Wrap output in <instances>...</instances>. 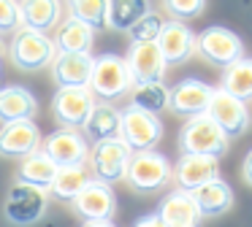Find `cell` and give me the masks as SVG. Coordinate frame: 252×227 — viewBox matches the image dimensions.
Listing matches in <instances>:
<instances>
[{"label":"cell","instance_id":"26","mask_svg":"<svg viewBox=\"0 0 252 227\" xmlns=\"http://www.w3.org/2000/svg\"><path fill=\"white\" fill-rule=\"evenodd\" d=\"M149 11V0H106V27L127 32Z\"/></svg>","mask_w":252,"mask_h":227},{"label":"cell","instance_id":"22","mask_svg":"<svg viewBox=\"0 0 252 227\" xmlns=\"http://www.w3.org/2000/svg\"><path fill=\"white\" fill-rule=\"evenodd\" d=\"M158 216L165 227H195L201 219L190 192H182V189H174L171 195H165V200L158 208Z\"/></svg>","mask_w":252,"mask_h":227},{"label":"cell","instance_id":"19","mask_svg":"<svg viewBox=\"0 0 252 227\" xmlns=\"http://www.w3.org/2000/svg\"><path fill=\"white\" fill-rule=\"evenodd\" d=\"M190 198L195 203L198 214L206 216V219H214V216H222L225 211H230V205H233V189L222 178H214V181H206L198 189H192Z\"/></svg>","mask_w":252,"mask_h":227},{"label":"cell","instance_id":"7","mask_svg":"<svg viewBox=\"0 0 252 227\" xmlns=\"http://www.w3.org/2000/svg\"><path fill=\"white\" fill-rule=\"evenodd\" d=\"M195 52L206 62L217 65V68H228L236 59L244 57V43H241V38L233 30L212 25L195 35Z\"/></svg>","mask_w":252,"mask_h":227},{"label":"cell","instance_id":"21","mask_svg":"<svg viewBox=\"0 0 252 227\" xmlns=\"http://www.w3.org/2000/svg\"><path fill=\"white\" fill-rule=\"evenodd\" d=\"M38 114V100L25 86H0V122H22V119H35Z\"/></svg>","mask_w":252,"mask_h":227},{"label":"cell","instance_id":"34","mask_svg":"<svg viewBox=\"0 0 252 227\" xmlns=\"http://www.w3.org/2000/svg\"><path fill=\"white\" fill-rule=\"evenodd\" d=\"M133 227H165V225L160 222L158 214H147V216H138V219L133 222Z\"/></svg>","mask_w":252,"mask_h":227},{"label":"cell","instance_id":"29","mask_svg":"<svg viewBox=\"0 0 252 227\" xmlns=\"http://www.w3.org/2000/svg\"><path fill=\"white\" fill-rule=\"evenodd\" d=\"M130 106L138 111H147L158 116L163 108H168V86L163 81L152 84H133L130 86Z\"/></svg>","mask_w":252,"mask_h":227},{"label":"cell","instance_id":"28","mask_svg":"<svg viewBox=\"0 0 252 227\" xmlns=\"http://www.w3.org/2000/svg\"><path fill=\"white\" fill-rule=\"evenodd\" d=\"M93 181L87 165H68V168H57L55 181L49 184V195H55L57 200H68L71 203L79 192L84 189V184Z\"/></svg>","mask_w":252,"mask_h":227},{"label":"cell","instance_id":"2","mask_svg":"<svg viewBox=\"0 0 252 227\" xmlns=\"http://www.w3.org/2000/svg\"><path fill=\"white\" fill-rule=\"evenodd\" d=\"M46 208H49V192L22 181H14L11 189L6 192V200H3V216L14 227L38 225L44 219Z\"/></svg>","mask_w":252,"mask_h":227},{"label":"cell","instance_id":"36","mask_svg":"<svg viewBox=\"0 0 252 227\" xmlns=\"http://www.w3.org/2000/svg\"><path fill=\"white\" fill-rule=\"evenodd\" d=\"M82 227H117L114 222H84Z\"/></svg>","mask_w":252,"mask_h":227},{"label":"cell","instance_id":"6","mask_svg":"<svg viewBox=\"0 0 252 227\" xmlns=\"http://www.w3.org/2000/svg\"><path fill=\"white\" fill-rule=\"evenodd\" d=\"M125 181L136 192H158L171 181V162L165 154L149 151H133L125 170Z\"/></svg>","mask_w":252,"mask_h":227},{"label":"cell","instance_id":"33","mask_svg":"<svg viewBox=\"0 0 252 227\" xmlns=\"http://www.w3.org/2000/svg\"><path fill=\"white\" fill-rule=\"evenodd\" d=\"M19 30V3L17 0H0V32Z\"/></svg>","mask_w":252,"mask_h":227},{"label":"cell","instance_id":"37","mask_svg":"<svg viewBox=\"0 0 252 227\" xmlns=\"http://www.w3.org/2000/svg\"><path fill=\"white\" fill-rule=\"evenodd\" d=\"M0 57H3V43H0Z\"/></svg>","mask_w":252,"mask_h":227},{"label":"cell","instance_id":"35","mask_svg":"<svg viewBox=\"0 0 252 227\" xmlns=\"http://www.w3.org/2000/svg\"><path fill=\"white\" fill-rule=\"evenodd\" d=\"M241 178H244V184H247V187L252 184V151L244 157V165H241Z\"/></svg>","mask_w":252,"mask_h":227},{"label":"cell","instance_id":"17","mask_svg":"<svg viewBox=\"0 0 252 227\" xmlns=\"http://www.w3.org/2000/svg\"><path fill=\"white\" fill-rule=\"evenodd\" d=\"M171 178L182 192H192L201 184L220 178V160L206 154H182L176 165H171Z\"/></svg>","mask_w":252,"mask_h":227},{"label":"cell","instance_id":"31","mask_svg":"<svg viewBox=\"0 0 252 227\" xmlns=\"http://www.w3.org/2000/svg\"><path fill=\"white\" fill-rule=\"evenodd\" d=\"M160 27H163V19H160L155 11H149V14H144L141 19L127 30V38H130V43H152L155 38H158Z\"/></svg>","mask_w":252,"mask_h":227},{"label":"cell","instance_id":"23","mask_svg":"<svg viewBox=\"0 0 252 227\" xmlns=\"http://www.w3.org/2000/svg\"><path fill=\"white\" fill-rule=\"evenodd\" d=\"M52 43H55L57 52L90 54V49H93V43H95V30H93L90 25H84V22L68 16L65 22H60V27H57V35L52 38Z\"/></svg>","mask_w":252,"mask_h":227},{"label":"cell","instance_id":"4","mask_svg":"<svg viewBox=\"0 0 252 227\" xmlns=\"http://www.w3.org/2000/svg\"><path fill=\"white\" fill-rule=\"evenodd\" d=\"M55 54H57V49L46 32L28 30V27L14 30V41L8 46V57H11L14 68L28 70V73L30 70H41L46 65H52Z\"/></svg>","mask_w":252,"mask_h":227},{"label":"cell","instance_id":"9","mask_svg":"<svg viewBox=\"0 0 252 227\" xmlns=\"http://www.w3.org/2000/svg\"><path fill=\"white\" fill-rule=\"evenodd\" d=\"M41 151L55 162L57 168L68 165H87L90 143L79 130L73 127H57L46 138H41Z\"/></svg>","mask_w":252,"mask_h":227},{"label":"cell","instance_id":"10","mask_svg":"<svg viewBox=\"0 0 252 227\" xmlns=\"http://www.w3.org/2000/svg\"><path fill=\"white\" fill-rule=\"evenodd\" d=\"M206 116L222 130L228 138H239L250 130V111H247V103L244 100H236L230 97L228 92L217 89L212 92V100L206 106Z\"/></svg>","mask_w":252,"mask_h":227},{"label":"cell","instance_id":"12","mask_svg":"<svg viewBox=\"0 0 252 227\" xmlns=\"http://www.w3.org/2000/svg\"><path fill=\"white\" fill-rule=\"evenodd\" d=\"M93 103H95V97L87 86H57L55 97H52V114H55L60 127L76 130L87 119Z\"/></svg>","mask_w":252,"mask_h":227},{"label":"cell","instance_id":"32","mask_svg":"<svg viewBox=\"0 0 252 227\" xmlns=\"http://www.w3.org/2000/svg\"><path fill=\"white\" fill-rule=\"evenodd\" d=\"M163 3H165V11H168L176 22L195 19V16H201L203 8H206V0H163Z\"/></svg>","mask_w":252,"mask_h":227},{"label":"cell","instance_id":"18","mask_svg":"<svg viewBox=\"0 0 252 227\" xmlns=\"http://www.w3.org/2000/svg\"><path fill=\"white\" fill-rule=\"evenodd\" d=\"M93 73V54L57 52L52 59V76L57 86H87Z\"/></svg>","mask_w":252,"mask_h":227},{"label":"cell","instance_id":"3","mask_svg":"<svg viewBox=\"0 0 252 227\" xmlns=\"http://www.w3.org/2000/svg\"><path fill=\"white\" fill-rule=\"evenodd\" d=\"M230 146V138L206 116L198 114L190 116L179 130V149L182 154H206V157H222Z\"/></svg>","mask_w":252,"mask_h":227},{"label":"cell","instance_id":"11","mask_svg":"<svg viewBox=\"0 0 252 227\" xmlns=\"http://www.w3.org/2000/svg\"><path fill=\"white\" fill-rule=\"evenodd\" d=\"M73 211L84 222H111L117 214V195L109 184L103 181H87L84 189L71 200Z\"/></svg>","mask_w":252,"mask_h":227},{"label":"cell","instance_id":"24","mask_svg":"<svg viewBox=\"0 0 252 227\" xmlns=\"http://www.w3.org/2000/svg\"><path fill=\"white\" fill-rule=\"evenodd\" d=\"M82 130L90 135L93 141H106V138H117L120 135V108L111 103H93L87 119L82 122Z\"/></svg>","mask_w":252,"mask_h":227},{"label":"cell","instance_id":"15","mask_svg":"<svg viewBox=\"0 0 252 227\" xmlns=\"http://www.w3.org/2000/svg\"><path fill=\"white\" fill-rule=\"evenodd\" d=\"M125 65L130 73L133 84H152V81L165 79V59L160 54L158 43H130L125 54Z\"/></svg>","mask_w":252,"mask_h":227},{"label":"cell","instance_id":"1","mask_svg":"<svg viewBox=\"0 0 252 227\" xmlns=\"http://www.w3.org/2000/svg\"><path fill=\"white\" fill-rule=\"evenodd\" d=\"M130 86H133V79L127 73L125 57H120V54L93 57V73H90V81H87V89L93 92V97L111 103L117 97L127 95Z\"/></svg>","mask_w":252,"mask_h":227},{"label":"cell","instance_id":"27","mask_svg":"<svg viewBox=\"0 0 252 227\" xmlns=\"http://www.w3.org/2000/svg\"><path fill=\"white\" fill-rule=\"evenodd\" d=\"M220 89L228 92L236 100H250L252 97V59L241 57L233 65L222 68V81H220Z\"/></svg>","mask_w":252,"mask_h":227},{"label":"cell","instance_id":"20","mask_svg":"<svg viewBox=\"0 0 252 227\" xmlns=\"http://www.w3.org/2000/svg\"><path fill=\"white\" fill-rule=\"evenodd\" d=\"M19 3V27L46 32L60 25L63 3L60 0H17Z\"/></svg>","mask_w":252,"mask_h":227},{"label":"cell","instance_id":"5","mask_svg":"<svg viewBox=\"0 0 252 227\" xmlns=\"http://www.w3.org/2000/svg\"><path fill=\"white\" fill-rule=\"evenodd\" d=\"M130 146L125 143L122 138H106V141H95L93 149L87 154L90 162V176L95 181H103V184H114L125 178L127 170V162H130Z\"/></svg>","mask_w":252,"mask_h":227},{"label":"cell","instance_id":"30","mask_svg":"<svg viewBox=\"0 0 252 227\" xmlns=\"http://www.w3.org/2000/svg\"><path fill=\"white\" fill-rule=\"evenodd\" d=\"M68 14L98 30L106 27V0H68Z\"/></svg>","mask_w":252,"mask_h":227},{"label":"cell","instance_id":"16","mask_svg":"<svg viewBox=\"0 0 252 227\" xmlns=\"http://www.w3.org/2000/svg\"><path fill=\"white\" fill-rule=\"evenodd\" d=\"M155 43H158L165 65H182L195 54V32L185 22H176V19L163 22Z\"/></svg>","mask_w":252,"mask_h":227},{"label":"cell","instance_id":"14","mask_svg":"<svg viewBox=\"0 0 252 227\" xmlns=\"http://www.w3.org/2000/svg\"><path fill=\"white\" fill-rule=\"evenodd\" d=\"M41 149V130L35 119L22 122H6L0 127V157L6 160H22Z\"/></svg>","mask_w":252,"mask_h":227},{"label":"cell","instance_id":"13","mask_svg":"<svg viewBox=\"0 0 252 227\" xmlns=\"http://www.w3.org/2000/svg\"><path fill=\"white\" fill-rule=\"evenodd\" d=\"M212 92H214V86L201 79H182L179 84H174L168 89V111L185 119L206 114Z\"/></svg>","mask_w":252,"mask_h":227},{"label":"cell","instance_id":"25","mask_svg":"<svg viewBox=\"0 0 252 227\" xmlns=\"http://www.w3.org/2000/svg\"><path fill=\"white\" fill-rule=\"evenodd\" d=\"M55 176H57V165H55V162H52L41 149L19 160L17 181L33 184V187H41V189H46V192H49V184L55 181Z\"/></svg>","mask_w":252,"mask_h":227},{"label":"cell","instance_id":"8","mask_svg":"<svg viewBox=\"0 0 252 227\" xmlns=\"http://www.w3.org/2000/svg\"><path fill=\"white\" fill-rule=\"evenodd\" d=\"M130 151H149L163 141V122L155 114L138 111V108L127 106L125 111H120V135Z\"/></svg>","mask_w":252,"mask_h":227}]
</instances>
